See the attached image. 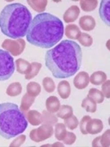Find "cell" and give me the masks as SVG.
<instances>
[{"instance_id": "obj_35", "label": "cell", "mask_w": 110, "mask_h": 147, "mask_svg": "<svg viewBox=\"0 0 110 147\" xmlns=\"http://www.w3.org/2000/svg\"><path fill=\"white\" fill-rule=\"evenodd\" d=\"M102 93L104 96H106L107 98H109V81L106 80L103 86H102Z\"/></svg>"}, {"instance_id": "obj_16", "label": "cell", "mask_w": 110, "mask_h": 147, "mask_svg": "<svg viewBox=\"0 0 110 147\" xmlns=\"http://www.w3.org/2000/svg\"><path fill=\"white\" fill-rule=\"evenodd\" d=\"M26 118L27 120L34 126H38L42 122V115L37 110H30L27 112Z\"/></svg>"}, {"instance_id": "obj_13", "label": "cell", "mask_w": 110, "mask_h": 147, "mask_svg": "<svg viewBox=\"0 0 110 147\" xmlns=\"http://www.w3.org/2000/svg\"><path fill=\"white\" fill-rule=\"evenodd\" d=\"M46 107L49 113L54 114L56 113L60 108V102L56 96H49L46 100Z\"/></svg>"}, {"instance_id": "obj_28", "label": "cell", "mask_w": 110, "mask_h": 147, "mask_svg": "<svg viewBox=\"0 0 110 147\" xmlns=\"http://www.w3.org/2000/svg\"><path fill=\"white\" fill-rule=\"evenodd\" d=\"M42 86L44 88V89L47 92H52L56 88V84L54 83L52 79H51L50 77H46L42 80Z\"/></svg>"}, {"instance_id": "obj_23", "label": "cell", "mask_w": 110, "mask_h": 147, "mask_svg": "<svg viewBox=\"0 0 110 147\" xmlns=\"http://www.w3.org/2000/svg\"><path fill=\"white\" fill-rule=\"evenodd\" d=\"M27 93L33 97H35L41 92V86L36 82H30L27 85Z\"/></svg>"}, {"instance_id": "obj_27", "label": "cell", "mask_w": 110, "mask_h": 147, "mask_svg": "<svg viewBox=\"0 0 110 147\" xmlns=\"http://www.w3.org/2000/svg\"><path fill=\"white\" fill-rule=\"evenodd\" d=\"M41 68H42V64L38 63V62H33L31 64V69H30V73L25 74V79H31L33 78H34L38 74Z\"/></svg>"}, {"instance_id": "obj_9", "label": "cell", "mask_w": 110, "mask_h": 147, "mask_svg": "<svg viewBox=\"0 0 110 147\" xmlns=\"http://www.w3.org/2000/svg\"><path fill=\"white\" fill-rule=\"evenodd\" d=\"M103 122L100 119H90L87 125H86V131L87 132V134H97L100 133L103 130Z\"/></svg>"}, {"instance_id": "obj_18", "label": "cell", "mask_w": 110, "mask_h": 147, "mask_svg": "<svg viewBox=\"0 0 110 147\" xmlns=\"http://www.w3.org/2000/svg\"><path fill=\"white\" fill-rule=\"evenodd\" d=\"M107 80V75L103 71H96L91 74L89 81L94 85H100Z\"/></svg>"}, {"instance_id": "obj_1", "label": "cell", "mask_w": 110, "mask_h": 147, "mask_svg": "<svg viewBox=\"0 0 110 147\" xmlns=\"http://www.w3.org/2000/svg\"><path fill=\"white\" fill-rule=\"evenodd\" d=\"M82 61V48L72 40L61 41L45 56L46 66L56 79H67L78 73Z\"/></svg>"}, {"instance_id": "obj_8", "label": "cell", "mask_w": 110, "mask_h": 147, "mask_svg": "<svg viewBox=\"0 0 110 147\" xmlns=\"http://www.w3.org/2000/svg\"><path fill=\"white\" fill-rule=\"evenodd\" d=\"M89 79L90 77L88 74L85 71H81L76 75V77L73 79V84L75 88L78 89H84L89 84Z\"/></svg>"}, {"instance_id": "obj_14", "label": "cell", "mask_w": 110, "mask_h": 147, "mask_svg": "<svg viewBox=\"0 0 110 147\" xmlns=\"http://www.w3.org/2000/svg\"><path fill=\"white\" fill-rule=\"evenodd\" d=\"M57 91L58 93L62 99L68 98V96H70V93H71V88H70V85L68 84V81L63 80V81L60 82L58 84Z\"/></svg>"}, {"instance_id": "obj_11", "label": "cell", "mask_w": 110, "mask_h": 147, "mask_svg": "<svg viewBox=\"0 0 110 147\" xmlns=\"http://www.w3.org/2000/svg\"><path fill=\"white\" fill-rule=\"evenodd\" d=\"M79 26L85 31H91L95 26V21L92 16H83L79 20Z\"/></svg>"}, {"instance_id": "obj_17", "label": "cell", "mask_w": 110, "mask_h": 147, "mask_svg": "<svg viewBox=\"0 0 110 147\" xmlns=\"http://www.w3.org/2000/svg\"><path fill=\"white\" fill-rule=\"evenodd\" d=\"M81 34L82 33L80 31L78 26L74 24L68 25L65 27V35L70 39H73V40L78 39Z\"/></svg>"}, {"instance_id": "obj_31", "label": "cell", "mask_w": 110, "mask_h": 147, "mask_svg": "<svg viewBox=\"0 0 110 147\" xmlns=\"http://www.w3.org/2000/svg\"><path fill=\"white\" fill-rule=\"evenodd\" d=\"M78 40L84 47H90V46H91V44L93 42L92 38L87 33H82Z\"/></svg>"}, {"instance_id": "obj_29", "label": "cell", "mask_w": 110, "mask_h": 147, "mask_svg": "<svg viewBox=\"0 0 110 147\" xmlns=\"http://www.w3.org/2000/svg\"><path fill=\"white\" fill-rule=\"evenodd\" d=\"M64 120L65 127H67L70 130H73V129L77 128L78 126V120L76 116H70L67 119H64Z\"/></svg>"}, {"instance_id": "obj_20", "label": "cell", "mask_w": 110, "mask_h": 147, "mask_svg": "<svg viewBox=\"0 0 110 147\" xmlns=\"http://www.w3.org/2000/svg\"><path fill=\"white\" fill-rule=\"evenodd\" d=\"M22 92V86L20 83L16 82L13 84H11L8 88H7L6 93L10 96H16L20 95Z\"/></svg>"}, {"instance_id": "obj_7", "label": "cell", "mask_w": 110, "mask_h": 147, "mask_svg": "<svg viewBox=\"0 0 110 147\" xmlns=\"http://www.w3.org/2000/svg\"><path fill=\"white\" fill-rule=\"evenodd\" d=\"M2 47L5 48L6 51L11 53L13 56H18L24 51L25 47V41L20 38L17 40H11V39H6L3 42Z\"/></svg>"}, {"instance_id": "obj_34", "label": "cell", "mask_w": 110, "mask_h": 147, "mask_svg": "<svg viewBox=\"0 0 110 147\" xmlns=\"http://www.w3.org/2000/svg\"><path fill=\"white\" fill-rule=\"evenodd\" d=\"M25 138H26V137H25V135H21V136H20L18 138H16L14 142H12L11 143L10 146H21V145H22V144L25 142Z\"/></svg>"}, {"instance_id": "obj_12", "label": "cell", "mask_w": 110, "mask_h": 147, "mask_svg": "<svg viewBox=\"0 0 110 147\" xmlns=\"http://www.w3.org/2000/svg\"><path fill=\"white\" fill-rule=\"evenodd\" d=\"M79 13H80V9L78 8V7L75 5L72 6L64 12L63 16L64 21L67 23L75 21L78 17Z\"/></svg>"}, {"instance_id": "obj_25", "label": "cell", "mask_w": 110, "mask_h": 147, "mask_svg": "<svg viewBox=\"0 0 110 147\" xmlns=\"http://www.w3.org/2000/svg\"><path fill=\"white\" fill-rule=\"evenodd\" d=\"M67 134L66 127L64 123H56L55 126V137L58 141H63Z\"/></svg>"}, {"instance_id": "obj_30", "label": "cell", "mask_w": 110, "mask_h": 147, "mask_svg": "<svg viewBox=\"0 0 110 147\" xmlns=\"http://www.w3.org/2000/svg\"><path fill=\"white\" fill-rule=\"evenodd\" d=\"M82 9L85 11H91L95 10L97 6V1H80Z\"/></svg>"}, {"instance_id": "obj_10", "label": "cell", "mask_w": 110, "mask_h": 147, "mask_svg": "<svg viewBox=\"0 0 110 147\" xmlns=\"http://www.w3.org/2000/svg\"><path fill=\"white\" fill-rule=\"evenodd\" d=\"M109 0H102L100 3V16L101 20L105 22L107 26H109Z\"/></svg>"}, {"instance_id": "obj_32", "label": "cell", "mask_w": 110, "mask_h": 147, "mask_svg": "<svg viewBox=\"0 0 110 147\" xmlns=\"http://www.w3.org/2000/svg\"><path fill=\"white\" fill-rule=\"evenodd\" d=\"M76 141V136L73 132L70 131H67L66 136L64 137L63 139V142L66 144V145H72Z\"/></svg>"}, {"instance_id": "obj_33", "label": "cell", "mask_w": 110, "mask_h": 147, "mask_svg": "<svg viewBox=\"0 0 110 147\" xmlns=\"http://www.w3.org/2000/svg\"><path fill=\"white\" fill-rule=\"evenodd\" d=\"M91 119L90 116H84L83 118L82 119V120L80 122V130H81V132L84 134V135H87V132L86 131V125L87 123V122Z\"/></svg>"}, {"instance_id": "obj_24", "label": "cell", "mask_w": 110, "mask_h": 147, "mask_svg": "<svg viewBox=\"0 0 110 147\" xmlns=\"http://www.w3.org/2000/svg\"><path fill=\"white\" fill-rule=\"evenodd\" d=\"M96 105L97 104L95 102L94 100L88 96H87L82 102V107L90 113H95L96 111V109H97Z\"/></svg>"}, {"instance_id": "obj_2", "label": "cell", "mask_w": 110, "mask_h": 147, "mask_svg": "<svg viewBox=\"0 0 110 147\" xmlns=\"http://www.w3.org/2000/svg\"><path fill=\"white\" fill-rule=\"evenodd\" d=\"M64 25L57 16L42 12L32 20L26 34L30 43L42 48L53 47L64 35Z\"/></svg>"}, {"instance_id": "obj_5", "label": "cell", "mask_w": 110, "mask_h": 147, "mask_svg": "<svg viewBox=\"0 0 110 147\" xmlns=\"http://www.w3.org/2000/svg\"><path fill=\"white\" fill-rule=\"evenodd\" d=\"M14 71L15 63L12 56L7 51L0 49V81L10 79Z\"/></svg>"}, {"instance_id": "obj_22", "label": "cell", "mask_w": 110, "mask_h": 147, "mask_svg": "<svg viewBox=\"0 0 110 147\" xmlns=\"http://www.w3.org/2000/svg\"><path fill=\"white\" fill-rule=\"evenodd\" d=\"M87 96L90 97V98H91L96 104L97 103L98 104L102 103L104 101V100H105V96H104V95L102 93V92H100V90L96 89V88L90 89Z\"/></svg>"}, {"instance_id": "obj_4", "label": "cell", "mask_w": 110, "mask_h": 147, "mask_svg": "<svg viewBox=\"0 0 110 147\" xmlns=\"http://www.w3.org/2000/svg\"><path fill=\"white\" fill-rule=\"evenodd\" d=\"M28 121L18 105L7 102L0 104V136L11 139L26 130Z\"/></svg>"}, {"instance_id": "obj_26", "label": "cell", "mask_w": 110, "mask_h": 147, "mask_svg": "<svg viewBox=\"0 0 110 147\" xmlns=\"http://www.w3.org/2000/svg\"><path fill=\"white\" fill-rule=\"evenodd\" d=\"M29 5L31 6L32 7L34 8V10L36 11H43L45 10V7L47 4V0H43V1H28Z\"/></svg>"}, {"instance_id": "obj_19", "label": "cell", "mask_w": 110, "mask_h": 147, "mask_svg": "<svg viewBox=\"0 0 110 147\" xmlns=\"http://www.w3.org/2000/svg\"><path fill=\"white\" fill-rule=\"evenodd\" d=\"M34 100H35V98L30 96L28 93L24 95V96L22 97V100H21V106H20L21 111L26 112L27 110L30 108V106L34 104Z\"/></svg>"}, {"instance_id": "obj_3", "label": "cell", "mask_w": 110, "mask_h": 147, "mask_svg": "<svg viewBox=\"0 0 110 147\" xmlns=\"http://www.w3.org/2000/svg\"><path fill=\"white\" fill-rule=\"evenodd\" d=\"M32 21V15L26 6L19 3L8 4L0 13L2 33L11 38L26 36Z\"/></svg>"}, {"instance_id": "obj_21", "label": "cell", "mask_w": 110, "mask_h": 147, "mask_svg": "<svg viewBox=\"0 0 110 147\" xmlns=\"http://www.w3.org/2000/svg\"><path fill=\"white\" fill-rule=\"evenodd\" d=\"M73 108H72L70 105H60V108L59 110L56 112V113H57L56 115H57V117H59V118L64 119H67L68 117L73 115Z\"/></svg>"}, {"instance_id": "obj_15", "label": "cell", "mask_w": 110, "mask_h": 147, "mask_svg": "<svg viewBox=\"0 0 110 147\" xmlns=\"http://www.w3.org/2000/svg\"><path fill=\"white\" fill-rule=\"evenodd\" d=\"M16 65V68L17 72L20 74H27L30 73V69H31V64L29 61H27L24 59H17L15 62Z\"/></svg>"}, {"instance_id": "obj_6", "label": "cell", "mask_w": 110, "mask_h": 147, "mask_svg": "<svg viewBox=\"0 0 110 147\" xmlns=\"http://www.w3.org/2000/svg\"><path fill=\"white\" fill-rule=\"evenodd\" d=\"M53 128L50 124H43L38 128L34 129L30 131V137L32 141L35 142H40L47 140L52 136Z\"/></svg>"}]
</instances>
